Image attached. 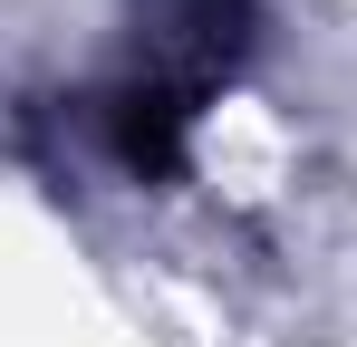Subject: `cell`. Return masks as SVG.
I'll use <instances>...</instances> for the list:
<instances>
[{"mask_svg": "<svg viewBox=\"0 0 357 347\" xmlns=\"http://www.w3.org/2000/svg\"><path fill=\"white\" fill-rule=\"evenodd\" d=\"M183 125H193V97L165 87V77H126L107 97V145H116L126 174H174L183 164Z\"/></svg>", "mask_w": 357, "mask_h": 347, "instance_id": "obj_1", "label": "cell"}]
</instances>
